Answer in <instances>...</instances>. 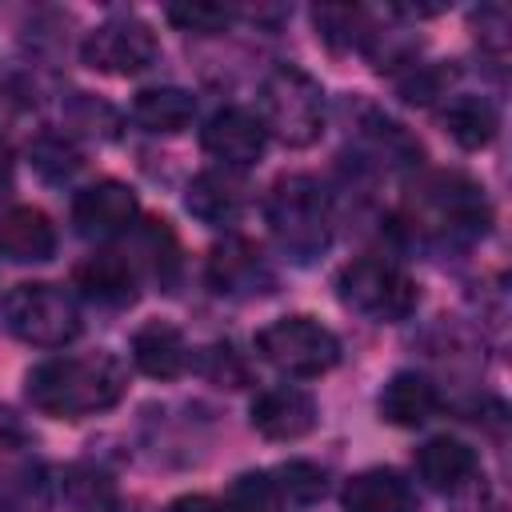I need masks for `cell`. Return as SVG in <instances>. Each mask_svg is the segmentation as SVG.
I'll return each instance as SVG.
<instances>
[{"mask_svg":"<svg viewBox=\"0 0 512 512\" xmlns=\"http://www.w3.org/2000/svg\"><path fill=\"white\" fill-rule=\"evenodd\" d=\"M204 372H208V380L228 384V388H236V384L244 380V364L236 360L232 344H212V348L204 352Z\"/></svg>","mask_w":512,"mask_h":512,"instance_id":"4316f807","label":"cell"},{"mask_svg":"<svg viewBox=\"0 0 512 512\" xmlns=\"http://www.w3.org/2000/svg\"><path fill=\"white\" fill-rule=\"evenodd\" d=\"M192 112L196 104H192V92L184 88H144L132 104L136 124H144L148 132H164V136L184 132L192 124Z\"/></svg>","mask_w":512,"mask_h":512,"instance_id":"ffe728a7","label":"cell"},{"mask_svg":"<svg viewBox=\"0 0 512 512\" xmlns=\"http://www.w3.org/2000/svg\"><path fill=\"white\" fill-rule=\"evenodd\" d=\"M124 388H128L124 364L108 352L44 360L24 376V396L32 400V408H40L44 416H56V420L96 416V412L112 408L124 396Z\"/></svg>","mask_w":512,"mask_h":512,"instance_id":"6da1fadb","label":"cell"},{"mask_svg":"<svg viewBox=\"0 0 512 512\" xmlns=\"http://www.w3.org/2000/svg\"><path fill=\"white\" fill-rule=\"evenodd\" d=\"M256 348L272 368H280L288 376H300V380L324 376L340 360L336 332L324 328L312 316H280V320H272L268 328H260Z\"/></svg>","mask_w":512,"mask_h":512,"instance_id":"8992f818","label":"cell"},{"mask_svg":"<svg viewBox=\"0 0 512 512\" xmlns=\"http://www.w3.org/2000/svg\"><path fill=\"white\" fill-rule=\"evenodd\" d=\"M184 204L204 224H232L244 208V184L228 168H208L188 184Z\"/></svg>","mask_w":512,"mask_h":512,"instance_id":"2e32d148","label":"cell"},{"mask_svg":"<svg viewBox=\"0 0 512 512\" xmlns=\"http://www.w3.org/2000/svg\"><path fill=\"white\" fill-rule=\"evenodd\" d=\"M132 360L152 380H176L188 368V344H184L180 328L152 320L132 336Z\"/></svg>","mask_w":512,"mask_h":512,"instance_id":"9a60e30c","label":"cell"},{"mask_svg":"<svg viewBox=\"0 0 512 512\" xmlns=\"http://www.w3.org/2000/svg\"><path fill=\"white\" fill-rule=\"evenodd\" d=\"M416 472L428 488L452 492L476 476V452L456 436H436L416 452Z\"/></svg>","mask_w":512,"mask_h":512,"instance_id":"e0dca14e","label":"cell"},{"mask_svg":"<svg viewBox=\"0 0 512 512\" xmlns=\"http://www.w3.org/2000/svg\"><path fill=\"white\" fill-rule=\"evenodd\" d=\"M412 504V484L392 468H368L344 484V512H412Z\"/></svg>","mask_w":512,"mask_h":512,"instance_id":"5bb4252c","label":"cell"},{"mask_svg":"<svg viewBox=\"0 0 512 512\" xmlns=\"http://www.w3.org/2000/svg\"><path fill=\"white\" fill-rule=\"evenodd\" d=\"M168 512H220V504L212 496H180L168 504Z\"/></svg>","mask_w":512,"mask_h":512,"instance_id":"83f0119b","label":"cell"},{"mask_svg":"<svg viewBox=\"0 0 512 512\" xmlns=\"http://www.w3.org/2000/svg\"><path fill=\"white\" fill-rule=\"evenodd\" d=\"M204 152L212 160H220L228 172L232 168H248L264 152V128H260V120L252 112L224 108L204 124Z\"/></svg>","mask_w":512,"mask_h":512,"instance_id":"30bf717a","label":"cell"},{"mask_svg":"<svg viewBox=\"0 0 512 512\" xmlns=\"http://www.w3.org/2000/svg\"><path fill=\"white\" fill-rule=\"evenodd\" d=\"M336 292L348 308H356L372 320H384V324L404 320L420 300L416 280L380 256H360V260L344 264V272L336 276Z\"/></svg>","mask_w":512,"mask_h":512,"instance_id":"5b68a950","label":"cell"},{"mask_svg":"<svg viewBox=\"0 0 512 512\" xmlns=\"http://www.w3.org/2000/svg\"><path fill=\"white\" fill-rule=\"evenodd\" d=\"M72 220L84 236H116L136 220V192L120 180H96L76 192Z\"/></svg>","mask_w":512,"mask_h":512,"instance_id":"9c48e42d","label":"cell"},{"mask_svg":"<svg viewBox=\"0 0 512 512\" xmlns=\"http://www.w3.org/2000/svg\"><path fill=\"white\" fill-rule=\"evenodd\" d=\"M276 488L288 504H312L324 496V472L308 460H288L280 472H276Z\"/></svg>","mask_w":512,"mask_h":512,"instance_id":"d4e9b609","label":"cell"},{"mask_svg":"<svg viewBox=\"0 0 512 512\" xmlns=\"http://www.w3.org/2000/svg\"><path fill=\"white\" fill-rule=\"evenodd\" d=\"M412 208L420 212L424 228L436 232H484L488 224V204L480 184H472L460 172H436L412 192Z\"/></svg>","mask_w":512,"mask_h":512,"instance_id":"52a82bcc","label":"cell"},{"mask_svg":"<svg viewBox=\"0 0 512 512\" xmlns=\"http://www.w3.org/2000/svg\"><path fill=\"white\" fill-rule=\"evenodd\" d=\"M208 276H212L216 292H224V296H256V292H264L272 284V272H268L260 248L240 240V236H232V240L212 248Z\"/></svg>","mask_w":512,"mask_h":512,"instance_id":"7c38bea8","label":"cell"},{"mask_svg":"<svg viewBox=\"0 0 512 512\" xmlns=\"http://www.w3.org/2000/svg\"><path fill=\"white\" fill-rule=\"evenodd\" d=\"M0 316H4V328L32 348H64L80 332V312H76L72 296L44 280L16 284L4 296Z\"/></svg>","mask_w":512,"mask_h":512,"instance_id":"277c9868","label":"cell"},{"mask_svg":"<svg viewBox=\"0 0 512 512\" xmlns=\"http://www.w3.org/2000/svg\"><path fill=\"white\" fill-rule=\"evenodd\" d=\"M76 288L100 304H128L136 300V272L120 252H96L76 268Z\"/></svg>","mask_w":512,"mask_h":512,"instance_id":"ac0fdd59","label":"cell"},{"mask_svg":"<svg viewBox=\"0 0 512 512\" xmlns=\"http://www.w3.org/2000/svg\"><path fill=\"white\" fill-rule=\"evenodd\" d=\"M284 496L268 472H244L228 492V512H280Z\"/></svg>","mask_w":512,"mask_h":512,"instance_id":"603a6c76","label":"cell"},{"mask_svg":"<svg viewBox=\"0 0 512 512\" xmlns=\"http://www.w3.org/2000/svg\"><path fill=\"white\" fill-rule=\"evenodd\" d=\"M8 180H12V148H8V140L0 136V192L8 188Z\"/></svg>","mask_w":512,"mask_h":512,"instance_id":"f1b7e54d","label":"cell"},{"mask_svg":"<svg viewBox=\"0 0 512 512\" xmlns=\"http://www.w3.org/2000/svg\"><path fill=\"white\" fill-rule=\"evenodd\" d=\"M0 252L12 264H40L56 252V228L40 208H12L0 216Z\"/></svg>","mask_w":512,"mask_h":512,"instance_id":"4fadbf2b","label":"cell"},{"mask_svg":"<svg viewBox=\"0 0 512 512\" xmlns=\"http://www.w3.org/2000/svg\"><path fill=\"white\" fill-rule=\"evenodd\" d=\"M32 168H36L40 176H48V180H64V176H72V172L80 168V156H76V148H72L68 140H60V136H40V140L32 144Z\"/></svg>","mask_w":512,"mask_h":512,"instance_id":"484cf974","label":"cell"},{"mask_svg":"<svg viewBox=\"0 0 512 512\" xmlns=\"http://www.w3.org/2000/svg\"><path fill=\"white\" fill-rule=\"evenodd\" d=\"M256 104L264 136H276L288 148H308L324 132V92L308 72L292 64H280L264 76Z\"/></svg>","mask_w":512,"mask_h":512,"instance_id":"3957f363","label":"cell"},{"mask_svg":"<svg viewBox=\"0 0 512 512\" xmlns=\"http://www.w3.org/2000/svg\"><path fill=\"white\" fill-rule=\"evenodd\" d=\"M168 20L180 32H196V36H212L224 32L232 24V8L212 4V0H188V4H168Z\"/></svg>","mask_w":512,"mask_h":512,"instance_id":"cb8c5ba5","label":"cell"},{"mask_svg":"<svg viewBox=\"0 0 512 512\" xmlns=\"http://www.w3.org/2000/svg\"><path fill=\"white\" fill-rule=\"evenodd\" d=\"M444 128L460 148H484L496 136V108L484 96H456L444 112Z\"/></svg>","mask_w":512,"mask_h":512,"instance_id":"44dd1931","label":"cell"},{"mask_svg":"<svg viewBox=\"0 0 512 512\" xmlns=\"http://www.w3.org/2000/svg\"><path fill=\"white\" fill-rule=\"evenodd\" d=\"M264 216H268L272 236H276L296 260L320 256V252L328 248V240H332V208H328V196H324V188H320L312 176H304V172L280 176V180L268 188Z\"/></svg>","mask_w":512,"mask_h":512,"instance_id":"7a4b0ae2","label":"cell"},{"mask_svg":"<svg viewBox=\"0 0 512 512\" xmlns=\"http://www.w3.org/2000/svg\"><path fill=\"white\" fill-rule=\"evenodd\" d=\"M252 428L268 440H300L316 428V400L304 388H268L252 400Z\"/></svg>","mask_w":512,"mask_h":512,"instance_id":"8fae6325","label":"cell"},{"mask_svg":"<svg viewBox=\"0 0 512 512\" xmlns=\"http://www.w3.org/2000/svg\"><path fill=\"white\" fill-rule=\"evenodd\" d=\"M436 412V388L416 372H396L380 392V416L396 428H416Z\"/></svg>","mask_w":512,"mask_h":512,"instance_id":"d6986e66","label":"cell"},{"mask_svg":"<svg viewBox=\"0 0 512 512\" xmlns=\"http://www.w3.org/2000/svg\"><path fill=\"white\" fill-rule=\"evenodd\" d=\"M84 64L96 68V72H108V76H132L140 68L152 64L156 56V36L144 20L136 16H116V20H104L100 28L88 32L84 48H80Z\"/></svg>","mask_w":512,"mask_h":512,"instance_id":"ba28073f","label":"cell"},{"mask_svg":"<svg viewBox=\"0 0 512 512\" xmlns=\"http://www.w3.org/2000/svg\"><path fill=\"white\" fill-rule=\"evenodd\" d=\"M312 20H316L320 40L328 48H336V52L364 48L376 36L372 24H368V16H364V8H352V4H324V8L312 12Z\"/></svg>","mask_w":512,"mask_h":512,"instance_id":"7402d4cb","label":"cell"}]
</instances>
